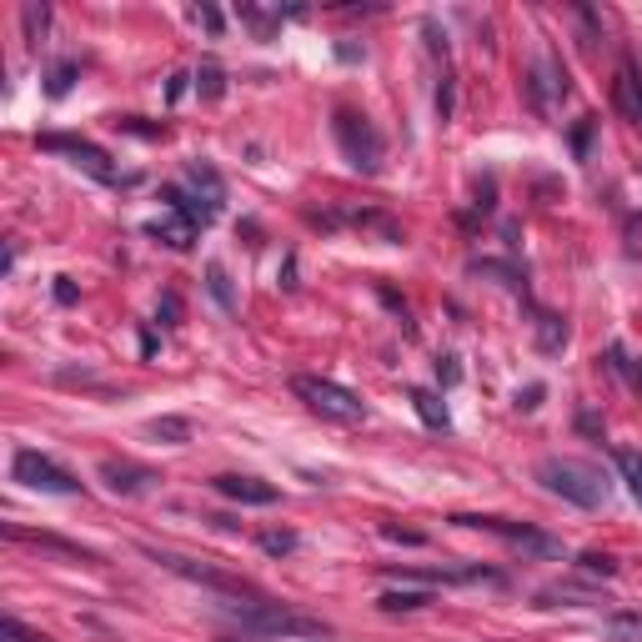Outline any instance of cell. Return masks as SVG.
Returning a JSON list of instances; mask_svg holds the SVG:
<instances>
[{
  "mask_svg": "<svg viewBox=\"0 0 642 642\" xmlns=\"http://www.w3.org/2000/svg\"><path fill=\"white\" fill-rule=\"evenodd\" d=\"M527 91H532V106L547 116V111L567 96V66H562L552 51H542V56L527 66Z\"/></svg>",
  "mask_w": 642,
  "mask_h": 642,
  "instance_id": "cell-9",
  "label": "cell"
},
{
  "mask_svg": "<svg viewBox=\"0 0 642 642\" xmlns=\"http://www.w3.org/2000/svg\"><path fill=\"white\" fill-rule=\"evenodd\" d=\"M11 472H16V482L31 487V492H56V497H76V492H81V477L66 472L56 457H46V452H36V447H21L16 462H11Z\"/></svg>",
  "mask_w": 642,
  "mask_h": 642,
  "instance_id": "cell-7",
  "label": "cell"
},
{
  "mask_svg": "<svg viewBox=\"0 0 642 642\" xmlns=\"http://www.w3.org/2000/svg\"><path fill=\"white\" fill-rule=\"evenodd\" d=\"M146 236H151V241H161V246H171V251H191V241H196V226H191L186 216L166 211V216H156V221L146 226Z\"/></svg>",
  "mask_w": 642,
  "mask_h": 642,
  "instance_id": "cell-15",
  "label": "cell"
},
{
  "mask_svg": "<svg viewBox=\"0 0 642 642\" xmlns=\"http://www.w3.org/2000/svg\"><path fill=\"white\" fill-rule=\"evenodd\" d=\"M412 407H417V417H422L432 432H447V427H452V417H447V407H442V397H437V392L417 387V392H412Z\"/></svg>",
  "mask_w": 642,
  "mask_h": 642,
  "instance_id": "cell-19",
  "label": "cell"
},
{
  "mask_svg": "<svg viewBox=\"0 0 642 642\" xmlns=\"http://www.w3.org/2000/svg\"><path fill=\"white\" fill-rule=\"evenodd\" d=\"M0 532H6V542H31V547H51V552H66V557H81V562H101L91 547L66 542V537H56V532H31V527H16V522H6Z\"/></svg>",
  "mask_w": 642,
  "mask_h": 642,
  "instance_id": "cell-13",
  "label": "cell"
},
{
  "mask_svg": "<svg viewBox=\"0 0 642 642\" xmlns=\"http://www.w3.org/2000/svg\"><path fill=\"white\" fill-rule=\"evenodd\" d=\"M542 397H547V387H542V382H532L527 392H517V407H522V412H537V407H542Z\"/></svg>",
  "mask_w": 642,
  "mask_h": 642,
  "instance_id": "cell-34",
  "label": "cell"
},
{
  "mask_svg": "<svg viewBox=\"0 0 642 642\" xmlns=\"http://www.w3.org/2000/svg\"><path fill=\"white\" fill-rule=\"evenodd\" d=\"M577 427H582V432H602V422H597L592 412H582V417H577Z\"/></svg>",
  "mask_w": 642,
  "mask_h": 642,
  "instance_id": "cell-42",
  "label": "cell"
},
{
  "mask_svg": "<svg viewBox=\"0 0 642 642\" xmlns=\"http://www.w3.org/2000/svg\"><path fill=\"white\" fill-rule=\"evenodd\" d=\"M161 201H166V211H176V216H186L191 226H211L216 221V211L206 206V201H196L186 186H161Z\"/></svg>",
  "mask_w": 642,
  "mask_h": 642,
  "instance_id": "cell-16",
  "label": "cell"
},
{
  "mask_svg": "<svg viewBox=\"0 0 642 642\" xmlns=\"http://www.w3.org/2000/svg\"><path fill=\"white\" fill-rule=\"evenodd\" d=\"M236 622L246 627V632H256V637H332L337 627L327 622V617H316V612H301V607H286V602H241L236 607Z\"/></svg>",
  "mask_w": 642,
  "mask_h": 642,
  "instance_id": "cell-1",
  "label": "cell"
},
{
  "mask_svg": "<svg viewBox=\"0 0 642 642\" xmlns=\"http://www.w3.org/2000/svg\"><path fill=\"white\" fill-rule=\"evenodd\" d=\"M332 136H337V146H342V156H347V166L352 171H362V176H382V161H387V136L377 131V121L372 116H362V111H337L332 116Z\"/></svg>",
  "mask_w": 642,
  "mask_h": 642,
  "instance_id": "cell-3",
  "label": "cell"
},
{
  "mask_svg": "<svg viewBox=\"0 0 642 642\" xmlns=\"http://www.w3.org/2000/svg\"><path fill=\"white\" fill-rule=\"evenodd\" d=\"M206 291L216 296V306H221V311H236V296H231V281H226V266H221V261H211V266H206Z\"/></svg>",
  "mask_w": 642,
  "mask_h": 642,
  "instance_id": "cell-24",
  "label": "cell"
},
{
  "mask_svg": "<svg viewBox=\"0 0 642 642\" xmlns=\"http://www.w3.org/2000/svg\"><path fill=\"white\" fill-rule=\"evenodd\" d=\"M221 497H231V502H241V507H271L281 492L271 487V482H261V477H241V472H221L216 482H211Z\"/></svg>",
  "mask_w": 642,
  "mask_h": 642,
  "instance_id": "cell-12",
  "label": "cell"
},
{
  "mask_svg": "<svg viewBox=\"0 0 642 642\" xmlns=\"http://www.w3.org/2000/svg\"><path fill=\"white\" fill-rule=\"evenodd\" d=\"M437 377H442V387H457V382H462V367H457V357H442V362H437Z\"/></svg>",
  "mask_w": 642,
  "mask_h": 642,
  "instance_id": "cell-37",
  "label": "cell"
},
{
  "mask_svg": "<svg viewBox=\"0 0 642 642\" xmlns=\"http://www.w3.org/2000/svg\"><path fill=\"white\" fill-rule=\"evenodd\" d=\"M577 567H582L587 577H617V557H607V552H582Z\"/></svg>",
  "mask_w": 642,
  "mask_h": 642,
  "instance_id": "cell-29",
  "label": "cell"
},
{
  "mask_svg": "<svg viewBox=\"0 0 642 642\" xmlns=\"http://www.w3.org/2000/svg\"><path fill=\"white\" fill-rule=\"evenodd\" d=\"M21 26H26V41H41V36H46V26H51V11L31 0V6H21Z\"/></svg>",
  "mask_w": 642,
  "mask_h": 642,
  "instance_id": "cell-27",
  "label": "cell"
},
{
  "mask_svg": "<svg viewBox=\"0 0 642 642\" xmlns=\"http://www.w3.org/2000/svg\"><path fill=\"white\" fill-rule=\"evenodd\" d=\"M146 557H151V562H161L166 572L186 577V582L211 587V592H226V597H251V582H246V577H236V572H226V567H211V562H196V557H181V552H161V547H146Z\"/></svg>",
  "mask_w": 642,
  "mask_h": 642,
  "instance_id": "cell-8",
  "label": "cell"
},
{
  "mask_svg": "<svg viewBox=\"0 0 642 642\" xmlns=\"http://www.w3.org/2000/svg\"><path fill=\"white\" fill-rule=\"evenodd\" d=\"M432 602H437L432 587H392V592H382V612H422Z\"/></svg>",
  "mask_w": 642,
  "mask_h": 642,
  "instance_id": "cell-18",
  "label": "cell"
},
{
  "mask_svg": "<svg viewBox=\"0 0 642 642\" xmlns=\"http://www.w3.org/2000/svg\"><path fill=\"white\" fill-rule=\"evenodd\" d=\"M76 76H81V66L76 61H61L51 76H46V96L51 101H61V96H71V86H76Z\"/></svg>",
  "mask_w": 642,
  "mask_h": 642,
  "instance_id": "cell-25",
  "label": "cell"
},
{
  "mask_svg": "<svg viewBox=\"0 0 642 642\" xmlns=\"http://www.w3.org/2000/svg\"><path fill=\"white\" fill-rule=\"evenodd\" d=\"M56 301H61V306L76 301V281H71V276H56Z\"/></svg>",
  "mask_w": 642,
  "mask_h": 642,
  "instance_id": "cell-38",
  "label": "cell"
},
{
  "mask_svg": "<svg viewBox=\"0 0 642 642\" xmlns=\"http://www.w3.org/2000/svg\"><path fill=\"white\" fill-rule=\"evenodd\" d=\"M607 632L612 637H642V612H612L607 617Z\"/></svg>",
  "mask_w": 642,
  "mask_h": 642,
  "instance_id": "cell-31",
  "label": "cell"
},
{
  "mask_svg": "<svg viewBox=\"0 0 642 642\" xmlns=\"http://www.w3.org/2000/svg\"><path fill=\"white\" fill-rule=\"evenodd\" d=\"M116 126L131 131V136H146V141H151V136H166V126H141V116H126V121H116Z\"/></svg>",
  "mask_w": 642,
  "mask_h": 642,
  "instance_id": "cell-33",
  "label": "cell"
},
{
  "mask_svg": "<svg viewBox=\"0 0 642 642\" xmlns=\"http://www.w3.org/2000/svg\"><path fill=\"white\" fill-rule=\"evenodd\" d=\"M101 482H106L116 497H146V492H156L161 472H151V467H141V462H116V457H106V462H101Z\"/></svg>",
  "mask_w": 642,
  "mask_h": 642,
  "instance_id": "cell-10",
  "label": "cell"
},
{
  "mask_svg": "<svg viewBox=\"0 0 642 642\" xmlns=\"http://www.w3.org/2000/svg\"><path fill=\"white\" fill-rule=\"evenodd\" d=\"M236 16H241V21H246V26L256 31V41H271V36L281 31V11H261V6H241Z\"/></svg>",
  "mask_w": 642,
  "mask_h": 642,
  "instance_id": "cell-22",
  "label": "cell"
},
{
  "mask_svg": "<svg viewBox=\"0 0 642 642\" xmlns=\"http://www.w3.org/2000/svg\"><path fill=\"white\" fill-rule=\"evenodd\" d=\"M382 537H387V542H407V547H422V542H427L422 532H407V527H392V522L382 527Z\"/></svg>",
  "mask_w": 642,
  "mask_h": 642,
  "instance_id": "cell-35",
  "label": "cell"
},
{
  "mask_svg": "<svg viewBox=\"0 0 642 642\" xmlns=\"http://www.w3.org/2000/svg\"><path fill=\"white\" fill-rule=\"evenodd\" d=\"M156 321H161V327H176V321H181V296H176V291H166V296H161Z\"/></svg>",
  "mask_w": 642,
  "mask_h": 642,
  "instance_id": "cell-32",
  "label": "cell"
},
{
  "mask_svg": "<svg viewBox=\"0 0 642 642\" xmlns=\"http://www.w3.org/2000/svg\"><path fill=\"white\" fill-rule=\"evenodd\" d=\"M186 81H191V76H186V71H176V76H171V86H166V96H171V101H181V91H186Z\"/></svg>",
  "mask_w": 642,
  "mask_h": 642,
  "instance_id": "cell-41",
  "label": "cell"
},
{
  "mask_svg": "<svg viewBox=\"0 0 642 642\" xmlns=\"http://www.w3.org/2000/svg\"><path fill=\"white\" fill-rule=\"evenodd\" d=\"M532 342H537L542 357H557V352L567 347V321H562L557 311H537V321H532Z\"/></svg>",
  "mask_w": 642,
  "mask_h": 642,
  "instance_id": "cell-17",
  "label": "cell"
},
{
  "mask_svg": "<svg viewBox=\"0 0 642 642\" xmlns=\"http://www.w3.org/2000/svg\"><path fill=\"white\" fill-rule=\"evenodd\" d=\"M537 482L552 497H562L572 507H587V512L607 502V477L592 462H577V457H547V462H537Z\"/></svg>",
  "mask_w": 642,
  "mask_h": 642,
  "instance_id": "cell-2",
  "label": "cell"
},
{
  "mask_svg": "<svg viewBox=\"0 0 642 642\" xmlns=\"http://www.w3.org/2000/svg\"><path fill=\"white\" fill-rule=\"evenodd\" d=\"M587 141H592V116H587V121L577 126V136H572V146H577V156L587 151Z\"/></svg>",
  "mask_w": 642,
  "mask_h": 642,
  "instance_id": "cell-39",
  "label": "cell"
},
{
  "mask_svg": "<svg viewBox=\"0 0 642 642\" xmlns=\"http://www.w3.org/2000/svg\"><path fill=\"white\" fill-rule=\"evenodd\" d=\"M362 56H367V51H362V46H352V41H342V46H337V61H362Z\"/></svg>",
  "mask_w": 642,
  "mask_h": 642,
  "instance_id": "cell-40",
  "label": "cell"
},
{
  "mask_svg": "<svg viewBox=\"0 0 642 642\" xmlns=\"http://www.w3.org/2000/svg\"><path fill=\"white\" fill-rule=\"evenodd\" d=\"M186 186H191V196H196V201H206L211 211H221V201H226V181L216 176V166H211V161H186Z\"/></svg>",
  "mask_w": 642,
  "mask_h": 642,
  "instance_id": "cell-14",
  "label": "cell"
},
{
  "mask_svg": "<svg viewBox=\"0 0 642 642\" xmlns=\"http://www.w3.org/2000/svg\"><path fill=\"white\" fill-rule=\"evenodd\" d=\"M452 522H457V527H472V532H492V537H502V542H512V547H522V552H532V557H552V562L567 557V547H562L557 537H547V532H537V527H522V522H507V517L457 512Z\"/></svg>",
  "mask_w": 642,
  "mask_h": 642,
  "instance_id": "cell-5",
  "label": "cell"
},
{
  "mask_svg": "<svg viewBox=\"0 0 642 642\" xmlns=\"http://www.w3.org/2000/svg\"><path fill=\"white\" fill-rule=\"evenodd\" d=\"M256 542H261V552H271V557H286V552H296V532H286V527H271V532H261Z\"/></svg>",
  "mask_w": 642,
  "mask_h": 642,
  "instance_id": "cell-28",
  "label": "cell"
},
{
  "mask_svg": "<svg viewBox=\"0 0 642 642\" xmlns=\"http://www.w3.org/2000/svg\"><path fill=\"white\" fill-rule=\"evenodd\" d=\"M191 21H196V26H206L211 36L221 31V11H211V6H196V11H191Z\"/></svg>",
  "mask_w": 642,
  "mask_h": 642,
  "instance_id": "cell-36",
  "label": "cell"
},
{
  "mask_svg": "<svg viewBox=\"0 0 642 642\" xmlns=\"http://www.w3.org/2000/svg\"><path fill=\"white\" fill-rule=\"evenodd\" d=\"M0 637L6 642H51V637H41V632H31L16 612H6V622H0Z\"/></svg>",
  "mask_w": 642,
  "mask_h": 642,
  "instance_id": "cell-30",
  "label": "cell"
},
{
  "mask_svg": "<svg viewBox=\"0 0 642 642\" xmlns=\"http://www.w3.org/2000/svg\"><path fill=\"white\" fill-rule=\"evenodd\" d=\"M36 146H41V151H51V156H66L71 166H81L86 176H96V181H106V186H131V176H121V171L111 166V156H106L96 141H81V136H61V131H51V136H36Z\"/></svg>",
  "mask_w": 642,
  "mask_h": 642,
  "instance_id": "cell-6",
  "label": "cell"
},
{
  "mask_svg": "<svg viewBox=\"0 0 642 642\" xmlns=\"http://www.w3.org/2000/svg\"><path fill=\"white\" fill-rule=\"evenodd\" d=\"M612 462H617V472H622L627 492L642 502V452H637V447H617V452H612Z\"/></svg>",
  "mask_w": 642,
  "mask_h": 642,
  "instance_id": "cell-21",
  "label": "cell"
},
{
  "mask_svg": "<svg viewBox=\"0 0 642 642\" xmlns=\"http://www.w3.org/2000/svg\"><path fill=\"white\" fill-rule=\"evenodd\" d=\"M612 111L632 126H642V66L632 56L617 61V76H612Z\"/></svg>",
  "mask_w": 642,
  "mask_h": 642,
  "instance_id": "cell-11",
  "label": "cell"
},
{
  "mask_svg": "<svg viewBox=\"0 0 642 642\" xmlns=\"http://www.w3.org/2000/svg\"><path fill=\"white\" fill-rule=\"evenodd\" d=\"M196 91H201L206 101H221V96H226V71H221L216 61H201V66H196Z\"/></svg>",
  "mask_w": 642,
  "mask_h": 642,
  "instance_id": "cell-23",
  "label": "cell"
},
{
  "mask_svg": "<svg viewBox=\"0 0 642 642\" xmlns=\"http://www.w3.org/2000/svg\"><path fill=\"white\" fill-rule=\"evenodd\" d=\"M607 367H612V372H617V377H622L632 392H642V367H637V362H632L622 347H612V352H607Z\"/></svg>",
  "mask_w": 642,
  "mask_h": 642,
  "instance_id": "cell-26",
  "label": "cell"
},
{
  "mask_svg": "<svg viewBox=\"0 0 642 642\" xmlns=\"http://www.w3.org/2000/svg\"><path fill=\"white\" fill-rule=\"evenodd\" d=\"M291 392H296L316 417L342 422V427H352V422H362V417H367V402H362L352 387L332 382V377H296V382H291Z\"/></svg>",
  "mask_w": 642,
  "mask_h": 642,
  "instance_id": "cell-4",
  "label": "cell"
},
{
  "mask_svg": "<svg viewBox=\"0 0 642 642\" xmlns=\"http://www.w3.org/2000/svg\"><path fill=\"white\" fill-rule=\"evenodd\" d=\"M146 432H151L156 442L181 447V442H191V437H196V422H191V417H156V422H146Z\"/></svg>",
  "mask_w": 642,
  "mask_h": 642,
  "instance_id": "cell-20",
  "label": "cell"
}]
</instances>
